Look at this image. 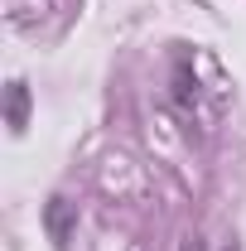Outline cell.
Returning <instances> with one entry per match:
<instances>
[{
	"mask_svg": "<svg viewBox=\"0 0 246 251\" xmlns=\"http://www.w3.org/2000/svg\"><path fill=\"white\" fill-rule=\"evenodd\" d=\"M25 101H29V97H25V87L15 82V87H10V126H15V130L25 126Z\"/></svg>",
	"mask_w": 246,
	"mask_h": 251,
	"instance_id": "cell-1",
	"label": "cell"
}]
</instances>
